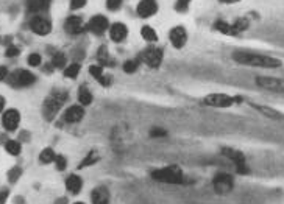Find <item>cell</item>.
I'll use <instances>...</instances> for the list:
<instances>
[{"instance_id": "obj_12", "label": "cell", "mask_w": 284, "mask_h": 204, "mask_svg": "<svg viewBox=\"0 0 284 204\" xmlns=\"http://www.w3.org/2000/svg\"><path fill=\"white\" fill-rule=\"evenodd\" d=\"M20 123V114L17 109H8L2 115V125L6 131H16Z\"/></svg>"}, {"instance_id": "obj_38", "label": "cell", "mask_w": 284, "mask_h": 204, "mask_svg": "<svg viewBox=\"0 0 284 204\" xmlns=\"http://www.w3.org/2000/svg\"><path fill=\"white\" fill-rule=\"evenodd\" d=\"M164 136H167V131L162 130V128H153L150 131V137H164Z\"/></svg>"}, {"instance_id": "obj_27", "label": "cell", "mask_w": 284, "mask_h": 204, "mask_svg": "<svg viewBox=\"0 0 284 204\" xmlns=\"http://www.w3.org/2000/svg\"><path fill=\"white\" fill-rule=\"evenodd\" d=\"M50 66L53 67V69H63L64 66H66V56H64V53H61V51H57L53 55V58H52V64Z\"/></svg>"}, {"instance_id": "obj_44", "label": "cell", "mask_w": 284, "mask_h": 204, "mask_svg": "<svg viewBox=\"0 0 284 204\" xmlns=\"http://www.w3.org/2000/svg\"><path fill=\"white\" fill-rule=\"evenodd\" d=\"M5 99H3V97H0V112H2L3 111V108H5Z\"/></svg>"}, {"instance_id": "obj_1", "label": "cell", "mask_w": 284, "mask_h": 204, "mask_svg": "<svg viewBox=\"0 0 284 204\" xmlns=\"http://www.w3.org/2000/svg\"><path fill=\"white\" fill-rule=\"evenodd\" d=\"M233 59L237 64H242L247 67H259V69H278L283 66V61L275 56L261 55V53L250 51H234Z\"/></svg>"}, {"instance_id": "obj_22", "label": "cell", "mask_w": 284, "mask_h": 204, "mask_svg": "<svg viewBox=\"0 0 284 204\" xmlns=\"http://www.w3.org/2000/svg\"><path fill=\"white\" fill-rule=\"evenodd\" d=\"M50 5V0H27V9L30 13L46 11Z\"/></svg>"}, {"instance_id": "obj_42", "label": "cell", "mask_w": 284, "mask_h": 204, "mask_svg": "<svg viewBox=\"0 0 284 204\" xmlns=\"http://www.w3.org/2000/svg\"><path fill=\"white\" fill-rule=\"evenodd\" d=\"M8 200V190H2L0 192V204H5Z\"/></svg>"}, {"instance_id": "obj_3", "label": "cell", "mask_w": 284, "mask_h": 204, "mask_svg": "<svg viewBox=\"0 0 284 204\" xmlns=\"http://www.w3.org/2000/svg\"><path fill=\"white\" fill-rule=\"evenodd\" d=\"M151 178L164 184H183L184 182V175L178 165H169L151 171Z\"/></svg>"}, {"instance_id": "obj_46", "label": "cell", "mask_w": 284, "mask_h": 204, "mask_svg": "<svg viewBox=\"0 0 284 204\" xmlns=\"http://www.w3.org/2000/svg\"><path fill=\"white\" fill-rule=\"evenodd\" d=\"M73 204H83V203H73Z\"/></svg>"}, {"instance_id": "obj_33", "label": "cell", "mask_w": 284, "mask_h": 204, "mask_svg": "<svg viewBox=\"0 0 284 204\" xmlns=\"http://www.w3.org/2000/svg\"><path fill=\"white\" fill-rule=\"evenodd\" d=\"M28 64L31 67H38V66H41V61H42V58H41V55L39 53H31V55L28 56Z\"/></svg>"}, {"instance_id": "obj_15", "label": "cell", "mask_w": 284, "mask_h": 204, "mask_svg": "<svg viewBox=\"0 0 284 204\" xmlns=\"http://www.w3.org/2000/svg\"><path fill=\"white\" fill-rule=\"evenodd\" d=\"M64 30L68 31L71 35H80L81 31L84 30V25H83V19L80 16H71L66 19L64 22Z\"/></svg>"}, {"instance_id": "obj_30", "label": "cell", "mask_w": 284, "mask_h": 204, "mask_svg": "<svg viewBox=\"0 0 284 204\" xmlns=\"http://www.w3.org/2000/svg\"><path fill=\"white\" fill-rule=\"evenodd\" d=\"M6 152L11 154V156H17V154H20V144L17 142V141H8L6 142Z\"/></svg>"}, {"instance_id": "obj_17", "label": "cell", "mask_w": 284, "mask_h": 204, "mask_svg": "<svg viewBox=\"0 0 284 204\" xmlns=\"http://www.w3.org/2000/svg\"><path fill=\"white\" fill-rule=\"evenodd\" d=\"M84 117V109L81 106H71V108L64 112V120L68 123H78L83 120Z\"/></svg>"}, {"instance_id": "obj_16", "label": "cell", "mask_w": 284, "mask_h": 204, "mask_svg": "<svg viewBox=\"0 0 284 204\" xmlns=\"http://www.w3.org/2000/svg\"><path fill=\"white\" fill-rule=\"evenodd\" d=\"M127 35H128V28L122 22H116V24H113L111 27H109V38H111L114 42L125 41Z\"/></svg>"}, {"instance_id": "obj_40", "label": "cell", "mask_w": 284, "mask_h": 204, "mask_svg": "<svg viewBox=\"0 0 284 204\" xmlns=\"http://www.w3.org/2000/svg\"><path fill=\"white\" fill-rule=\"evenodd\" d=\"M86 5V0H72L71 2V9H80Z\"/></svg>"}, {"instance_id": "obj_21", "label": "cell", "mask_w": 284, "mask_h": 204, "mask_svg": "<svg viewBox=\"0 0 284 204\" xmlns=\"http://www.w3.org/2000/svg\"><path fill=\"white\" fill-rule=\"evenodd\" d=\"M92 204H109V192L103 187H98L91 193Z\"/></svg>"}, {"instance_id": "obj_14", "label": "cell", "mask_w": 284, "mask_h": 204, "mask_svg": "<svg viewBox=\"0 0 284 204\" xmlns=\"http://www.w3.org/2000/svg\"><path fill=\"white\" fill-rule=\"evenodd\" d=\"M158 11V3L155 0H141L138 8H136V13L139 17L142 19H147L150 16H153Z\"/></svg>"}, {"instance_id": "obj_7", "label": "cell", "mask_w": 284, "mask_h": 204, "mask_svg": "<svg viewBox=\"0 0 284 204\" xmlns=\"http://www.w3.org/2000/svg\"><path fill=\"white\" fill-rule=\"evenodd\" d=\"M213 187L218 195H226L234 189V179L228 173H217L213 178Z\"/></svg>"}, {"instance_id": "obj_11", "label": "cell", "mask_w": 284, "mask_h": 204, "mask_svg": "<svg viewBox=\"0 0 284 204\" xmlns=\"http://www.w3.org/2000/svg\"><path fill=\"white\" fill-rule=\"evenodd\" d=\"M86 28L91 31V33L97 35V36H102L105 31L109 28V22H108V19L102 14H97L94 16L89 22H87Z\"/></svg>"}, {"instance_id": "obj_5", "label": "cell", "mask_w": 284, "mask_h": 204, "mask_svg": "<svg viewBox=\"0 0 284 204\" xmlns=\"http://www.w3.org/2000/svg\"><path fill=\"white\" fill-rule=\"evenodd\" d=\"M222 154L225 157H228L229 160H233L239 175L250 173V168H248L247 160H245V154L242 152H239V150H234V148H229V147H223L222 148Z\"/></svg>"}, {"instance_id": "obj_25", "label": "cell", "mask_w": 284, "mask_h": 204, "mask_svg": "<svg viewBox=\"0 0 284 204\" xmlns=\"http://www.w3.org/2000/svg\"><path fill=\"white\" fill-rule=\"evenodd\" d=\"M141 35H142V38H144L147 42H156V41H158V35H156V31L153 30L151 27H148V25L142 27V30H141Z\"/></svg>"}, {"instance_id": "obj_31", "label": "cell", "mask_w": 284, "mask_h": 204, "mask_svg": "<svg viewBox=\"0 0 284 204\" xmlns=\"http://www.w3.org/2000/svg\"><path fill=\"white\" fill-rule=\"evenodd\" d=\"M233 25H234V28L237 30V33H242V31H245V30L248 28L250 20H248L247 17H239Z\"/></svg>"}, {"instance_id": "obj_35", "label": "cell", "mask_w": 284, "mask_h": 204, "mask_svg": "<svg viewBox=\"0 0 284 204\" xmlns=\"http://www.w3.org/2000/svg\"><path fill=\"white\" fill-rule=\"evenodd\" d=\"M20 175H22V170H20V168L14 167L13 170H11L9 173H8V179H9L11 184H14V182L20 178Z\"/></svg>"}, {"instance_id": "obj_23", "label": "cell", "mask_w": 284, "mask_h": 204, "mask_svg": "<svg viewBox=\"0 0 284 204\" xmlns=\"http://www.w3.org/2000/svg\"><path fill=\"white\" fill-rule=\"evenodd\" d=\"M78 102L83 104V106H87L92 103V94L87 91L86 86H81L78 89Z\"/></svg>"}, {"instance_id": "obj_10", "label": "cell", "mask_w": 284, "mask_h": 204, "mask_svg": "<svg viewBox=\"0 0 284 204\" xmlns=\"http://www.w3.org/2000/svg\"><path fill=\"white\" fill-rule=\"evenodd\" d=\"M30 28L35 35L38 36H47L52 31V24L46 17L42 16H35L30 20Z\"/></svg>"}, {"instance_id": "obj_29", "label": "cell", "mask_w": 284, "mask_h": 204, "mask_svg": "<svg viewBox=\"0 0 284 204\" xmlns=\"http://www.w3.org/2000/svg\"><path fill=\"white\" fill-rule=\"evenodd\" d=\"M80 69H81L80 64L73 62V64H71V66H68V67L64 69V75H66L68 78H75L76 75L80 73Z\"/></svg>"}, {"instance_id": "obj_18", "label": "cell", "mask_w": 284, "mask_h": 204, "mask_svg": "<svg viewBox=\"0 0 284 204\" xmlns=\"http://www.w3.org/2000/svg\"><path fill=\"white\" fill-rule=\"evenodd\" d=\"M251 108H255L258 112H261L264 117H269V119H273V120H283L284 119V114L278 112L277 109H273V108H269V106L251 103Z\"/></svg>"}, {"instance_id": "obj_8", "label": "cell", "mask_w": 284, "mask_h": 204, "mask_svg": "<svg viewBox=\"0 0 284 204\" xmlns=\"http://www.w3.org/2000/svg\"><path fill=\"white\" fill-rule=\"evenodd\" d=\"M256 86L273 94H284V78L277 77H256Z\"/></svg>"}, {"instance_id": "obj_37", "label": "cell", "mask_w": 284, "mask_h": 204, "mask_svg": "<svg viewBox=\"0 0 284 204\" xmlns=\"http://www.w3.org/2000/svg\"><path fill=\"white\" fill-rule=\"evenodd\" d=\"M55 165H57V168L61 171V170H64L66 168V165H68V160H66V157L64 156H61V154H57V157H55Z\"/></svg>"}, {"instance_id": "obj_28", "label": "cell", "mask_w": 284, "mask_h": 204, "mask_svg": "<svg viewBox=\"0 0 284 204\" xmlns=\"http://www.w3.org/2000/svg\"><path fill=\"white\" fill-rule=\"evenodd\" d=\"M55 157H57V154H55V152L52 148H46V150H42L41 154H39V160L42 164H50L55 160Z\"/></svg>"}, {"instance_id": "obj_36", "label": "cell", "mask_w": 284, "mask_h": 204, "mask_svg": "<svg viewBox=\"0 0 284 204\" xmlns=\"http://www.w3.org/2000/svg\"><path fill=\"white\" fill-rule=\"evenodd\" d=\"M122 6V0H106V8L109 11H117Z\"/></svg>"}, {"instance_id": "obj_24", "label": "cell", "mask_w": 284, "mask_h": 204, "mask_svg": "<svg viewBox=\"0 0 284 204\" xmlns=\"http://www.w3.org/2000/svg\"><path fill=\"white\" fill-rule=\"evenodd\" d=\"M97 58H98V61L102 62V67H103V66H108V67H113V66H114V61H113L111 58H109L106 47H100V50H98Z\"/></svg>"}, {"instance_id": "obj_6", "label": "cell", "mask_w": 284, "mask_h": 204, "mask_svg": "<svg viewBox=\"0 0 284 204\" xmlns=\"http://www.w3.org/2000/svg\"><path fill=\"white\" fill-rule=\"evenodd\" d=\"M6 81L13 88H27L36 81V77L30 70H16L9 77H6Z\"/></svg>"}, {"instance_id": "obj_45", "label": "cell", "mask_w": 284, "mask_h": 204, "mask_svg": "<svg viewBox=\"0 0 284 204\" xmlns=\"http://www.w3.org/2000/svg\"><path fill=\"white\" fill-rule=\"evenodd\" d=\"M218 2L226 3V5H231V3H236V2H239V0H218Z\"/></svg>"}, {"instance_id": "obj_41", "label": "cell", "mask_w": 284, "mask_h": 204, "mask_svg": "<svg viewBox=\"0 0 284 204\" xmlns=\"http://www.w3.org/2000/svg\"><path fill=\"white\" fill-rule=\"evenodd\" d=\"M189 2H191V0H178L177 9H178V11H186L188 6H189Z\"/></svg>"}, {"instance_id": "obj_20", "label": "cell", "mask_w": 284, "mask_h": 204, "mask_svg": "<svg viewBox=\"0 0 284 204\" xmlns=\"http://www.w3.org/2000/svg\"><path fill=\"white\" fill-rule=\"evenodd\" d=\"M66 187H68V190L72 193V195H76V193L81 192V187H83V181L80 176L76 175H71L68 179H66Z\"/></svg>"}, {"instance_id": "obj_13", "label": "cell", "mask_w": 284, "mask_h": 204, "mask_svg": "<svg viewBox=\"0 0 284 204\" xmlns=\"http://www.w3.org/2000/svg\"><path fill=\"white\" fill-rule=\"evenodd\" d=\"M169 39L175 49H183L186 46V41H188V33L183 27H173L169 33Z\"/></svg>"}, {"instance_id": "obj_39", "label": "cell", "mask_w": 284, "mask_h": 204, "mask_svg": "<svg viewBox=\"0 0 284 204\" xmlns=\"http://www.w3.org/2000/svg\"><path fill=\"white\" fill-rule=\"evenodd\" d=\"M19 49L17 47H14V46H9L8 49H6V56L8 58H14V56H17L19 55Z\"/></svg>"}, {"instance_id": "obj_4", "label": "cell", "mask_w": 284, "mask_h": 204, "mask_svg": "<svg viewBox=\"0 0 284 204\" xmlns=\"http://www.w3.org/2000/svg\"><path fill=\"white\" fill-rule=\"evenodd\" d=\"M244 99L240 95H226V94H210L203 99L205 106H211V108H231L233 104L242 103Z\"/></svg>"}, {"instance_id": "obj_19", "label": "cell", "mask_w": 284, "mask_h": 204, "mask_svg": "<svg viewBox=\"0 0 284 204\" xmlns=\"http://www.w3.org/2000/svg\"><path fill=\"white\" fill-rule=\"evenodd\" d=\"M214 30L220 31L222 35H226V36H237V30L234 28L233 24H228L225 22V20H217V22H214Z\"/></svg>"}, {"instance_id": "obj_9", "label": "cell", "mask_w": 284, "mask_h": 204, "mask_svg": "<svg viewBox=\"0 0 284 204\" xmlns=\"http://www.w3.org/2000/svg\"><path fill=\"white\" fill-rule=\"evenodd\" d=\"M141 59L148 64V67L158 69L162 62V50L158 47H148L141 53Z\"/></svg>"}, {"instance_id": "obj_2", "label": "cell", "mask_w": 284, "mask_h": 204, "mask_svg": "<svg viewBox=\"0 0 284 204\" xmlns=\"http://www.w3.org/2000/svg\"><path fill=\"white\" fill-rule=\"evenodd\" d=\"M69 100V94L64 92V91H53L46 102H44V106H42V114L44 117L50 122L55 119V115L60 112V109L64 106V103Z\"/></svg>"}, {"instance_id": "obj_32", "label": "cell", "mask_w": 284, "mask_h": 204, "mask_svg": "<svg viewBox=\"0 0 284 204\" xmlns=\"http://www.w3.org/2000/svg\"><path fill=\"white\" fill-rule=\"evenodd\" d=\"M138 67H139V61L138 59H128V61L124 62V72H127V73L136 72Z\"/></svg>"}, {"instance_id": "obj_43", "label": "cell", "mask_w": 284, "mask_h": 204, "mask_svg": "<svg viewBox=\"0 0 284 204\" xmlns=\"http://www.w3.org/2000/svg\"><path fill=\"white\" fill-rule=\"evenodd\" d=\"M6 77H8V70H6V67L0 66V81H2V80H6Z\"/></svg>"}, {"instance_id": "obj_26", "label": "cell", "mask_w": 284, "mask_h": 204, "mask_svg": "<svg viewBox=\"0 0 284 204\" xmlns=\"http://www.w3.org/2000/svg\"><path fill=\"white\" fill-rule=\"evenodd\" d=\"M98 159H100V156L97 154V152H89V153H87V156L81 160V164L78 165V168H84V167L94 165L95 162H98Z\"/></svg>"}, {"instance_id": "obj_34", "label": "cell", "mask_w": 284, "mask_h": 204, "mask_svg": "<svg viewBox=\"0 0 284 204\" xmlns=\"http://www.w3.org/2000/svg\"><path fill=\"white\" fill-rule=\"evenodd\" d=\"M89 73L98 81V80L103 77V67H102V66H91V67H89Z\"/></svg>"}]
</instances>
